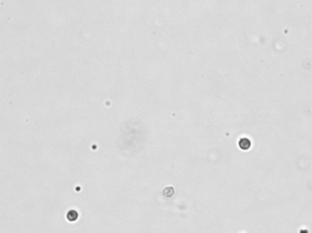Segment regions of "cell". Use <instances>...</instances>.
I'll return each instance as SVG.
<instances>
[{
	"label": "cell",
	"mask_w": 312,
	"mask_h": 233,
	"mask_svg": "<svg viewBox=\"0 0 312 233\" xmlns=\"http://www.w3.org/2000/svg\"><path fill=\"white\" fill-rule=\"evenodd\" d=\"M238 145H239V147H240V148H242V149H244V150H246V149H248V148L250 147L251 142H250V140H249L248 138H241V139L239 140Z\"/></svg>",
	"instance_id": "cell-1"
},
{
	"label": "cell",
	"mask_w": 312,
	"mask_h": 233,
	"mask_svg": "<svg viewBox=\"0 0 312 233\" xmlns=\"http://www.w3.org/2000/svg\"><path fill=\"white\" fill-rule=\"evenodd\" d=\"M78 218H79V213L76 210H73V209L70 210L68 212V214H67V218L70 221H75V220L78 219Z\"/></svg>",
	"instance_id": "cell-2"
},
{
	"label": "cell",
	"mask_w": 312,
	"mask_h": 233,
	"mask_svg": "<svg viewBox=\"0 0 312 233\" xmlns=\"http://www.w3.org/2000/svg\"><path fill=\"white\" fill-rule=\"evenodd\" d=\"M173 194H174V189L173 188H166V189H164V195L165 197L170 198Z\"/></svg>",
	"instance_id": "cell-3"
}]
</instances>
